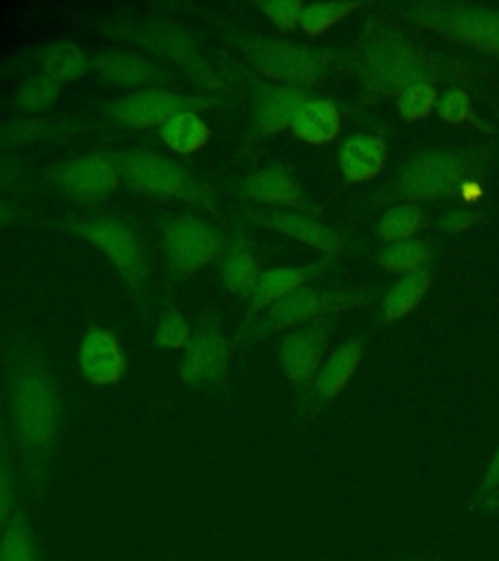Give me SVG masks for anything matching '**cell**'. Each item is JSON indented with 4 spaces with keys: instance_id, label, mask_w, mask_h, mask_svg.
<instances>
[{
    "instance_id": "obj_1",
    "label": "cell",
    "mask_w": 499,
    "mask_h": 561,
    "mask_svg": "<svg viewBox=\"0 0 499 561\" xmlns=\"http://www.w3.org/2000/svg\"><path fill=\"white\" fill-rule=\"evenodd\" d=\"M12 417L18 443L26 458L30 488L44 491L57 440L61 402L49 370L37 360L20 363L12 385Z\"/></svg>"
},
{
    "instance_id": "obj_2",
    "label": "cell",
    "mask_w": 499,
    "mask_h": 561,
    "mask_svg": "<svg viewBox=\"0 0 499 561\" xmlns=\"http://www.w3.org/2000/svg\"><path fill=\"white\" fill-rule=\"evenodd\" d=\"M246 55L263 75L272 79L287 80L297 87L313 84L320 77V57L297 45L260 39L246 45Z\"/></svg>"
},
{
    "instance_id": "obj_3",
    "label": "cell",
    "mask_w": 499,
    "mask_h": 561,
    "mask_svg": "<svg viewBox=\"0 0 499 561\" xmlns=\"http://www.w3.org/2000/svg\"><path fill=\"white\" fill-rule=\"evenodd\" d=\"M233 347L217 330H202L185 345L180 375L185 385L213 390L227 377Z\"/></svg>"
},
{
    "instance_id": "obj_4",
    "label": "cell",
    "mask_w": 499,
    "mask_h": 561,
    "mask_svg": "<svg viewBox=\"0 0 499 561\" xmlns=\"http://www.w3.org/2000/svg\"><path fill=\"white\" fill-rule=\"evenodd\" d=\"M465 175V164L451 154H428L404 170L402 193L413 202H435L453 195Z\"/></svg>"
},
{
    "instance_id": "obj_5",
    "label": "cell",
    "mask_w": 499,
    "mask_h": 561,
    "mask_svg": "<svg viewBox=\"0 0 499 561\" xmlns=\"http://www.w3.org/2000/svg\"><path fill=\"white\" fill-rule=\"evenodd\" d=\"M122 174L129 184L155 195L197 197L200 193L184 168L157 154H129L123 158Z\"/></svg>"
},
{
    "instance_id": "obj_6",
    "label": "cell",
    "mask_w": 499,
    "mask_h": 561,
    "mask_svg": "<svg viewBox=\"0 0 499 561\" xmlns=\"http://www.w3.org/2000/svg\"><path fill=\"white\" fill-rule=\"evenodd\" d=\"M167 252L180 272H200L220 252L215 230L197 219H180L167 230Z\"/></svg>"
},
{
    "instance_id": "obj_7",
    "label": "cell",
    "mask_w": 499,
    "mask_h": 561,
    "mask_svg": "<svg viewBox=\"0 0 499 561\" xmlns=\"http://www.w3.org/2000/svg\"><path fill=\"white\" fill-rule=\"evenodd\" d=\"M328 340L330 335L326 325L316 324L298 328L281 345V367L300 390H307L315 382L325 360Z\"/></svg>"
},
{
    "instance_id": "obj_8",
    "label": "cell",
    "mask_w": 499,
    "mask_h": 561,
    "mask_svg": "<svg viewBox=\"0 0 499 561\" xmlns=\"http://www.w3.org/2000/svg\"><path fill=\"white\" fill-rule=\"evenodd\" d=\"M80 237L87 238L107 260L114 263L123 277L139 285L143 277V257L132 230L110 219L90 220L79 227Z\"/></svg>"
},
{
    "instance_id": "obj_9",
    "label": "cell",
    "mask_w": 499,
    "mask_h": 561,
    "mask_svg": "<svg viewBox=\"0 0 499 561\" xmlns=\"http://www.w3.org/2000/svg\"><path fill=\"white\" fill-rule=\"evenodd\" d=\"M79 365L90 385L115 386L127 375L122 343L110 330H90L80 343Z\"/></svg>"
},
{
    "instance_id": "obj_10",
    "label": "cell",
    "mask_w": 499,
    "mask_h": 561,
    "mask_svg": "<svg viewBox=\"0 0 499 561\" xmlns=\"http://www.w3.org/2000/svg\"><path fill=\"white\" fill-rule=\"evenodd\" d=\"M200 104L202 102L197 100L178 96L174 92H167V90H145L139 94L123 98L120 102L112 104L110 110L120 122L143 129V127L162 125L172 115L188 112Z\"/></svg>"
},
{
    "instance_id": "obj_11",
    "label": "cell",
    "mask_w": 499,
    "mask_h": 561,
    "mask_svg": "<svg viewBox=\"0 0 499 561\" xmlns=\"http://www.w3.org/2000/svg\"><path fill=\"white\" fill-rule=\"evenodd\" d=\"M326 310H330V302L325 297H320L315 290L298 287L287 297L268 307V312L256 325V333L263 335L287 328H300L307 320L322 314Z\"/></svg>"
},
{
    "instance_id": "obj_12",
    "label": "cell",
    "mask_w": 499,
    "mask_h": 561,
    "mask_svg": "<svg viewBox=\"0 0 499 561\" xmlns=\"http://www.w3.org/2000/svg\"><path fill=\"white\" fill-rule=\"evenodd\" d=\"M120 180V172L112 160L104 157H84L70 162L63 170L61 182L79 197H98L112 192Z\"/></svg>"
},
{
    "instance_id": "obj_13",
    "label": "cell",
    "mask_w": 499,
    "mask_h": 561,
    "mask_svg": "<svg viewBox=\"0 0 499 561\" xmlns=\"http://www.w3.org/2000/svg\"><path fill=\"white\" fill-rule=\"evenodd\" d=\"M439 27L463 39L465 44L474 45L478 49L499 53V14L490 12H453L443 14L438 10Z\"/></svg>"
},
{
    "instance_id": "obj_14",
    "label": "cell",
    "mask_w": 499,
    "mask_h": 561,
    "mask_svg": "<svg viewBox=\"0 0 499 561\" xmlns=\"http://www.w3.org/2000/svg\"><path fill=\"white\" fill-rule=\"evenodd\" d=\"M307 104L305 92L297 87L270 88L256 104V122L262 133H277L290 127L298 110Z\"/></svg>"
},
{
    "instance_id": "obj_15",
    "label": "cell",
    "mask_w": 499,
    "mask_h": 561,
    "mask_svg": "<svg viewBox=\"0 0 499 561\" xmlns=\"http://www.w3.org/2000/svg\"><path fill=\"white\" fill-rule=\"evenodd\" d=\"M386 147L373 137H351L343 145L340 167L345 175V185L363 184L373 180L385 164Z\"/></svg>"
},
{
    "instance_id": "obj_16",
    "label": "cell",
    "mask_w": 499,
    "mask_h": 561,
    "mask_svg": "<svg viewBox=\"0 0 499 561\" xmlns=\"http://www.w3.org/2000/svg\"><path fill=\"white\" fill-rule=\"evenodd\" d=\"M265 225L285 237L313 245L322 252L333 254V252H340L342 248V238L338 237L333 230L297 213H283V210L272 213L265 217Z\"/></svg>"
},
{
    "instance_id": "obj_17",
    "label": "cell",
    "mask_w": 499,
    "mask_h": 561,
    "mask_svg": "<svg viewBox=\"0 0 499 561\" xmlns=\"http://www.w3.org/2000/svg\"><path fill=\"white\" fill-rule=\"evenodd\" d=\"M340 114L330 100H313L298 110L293 122V131L308 145H325L340 133Z\"/></svg>"
},
{
    "instance_id": "obj_18",
    "label": "cell",
    "mask_w": 499,
    "mask_h": 561,
    "mask_svg": "<svg viewBox=\"0 0 499 561\" xmlns=\"http://www.w3.org/2000/svg\"><path fill=\"white\" fill-rule=\"evenodd\" d=\"M363 357V345L360 342H350L326 359L325 365L316 375L315 388L322 398H338L350 385L355 370L360 368Z\"/></svg>"
},
{
    "instance_id": "obj_19",
    "label": "cell",
    "mask_w": 499,
    "mask_h": 561,
    "mask_svg": "<svg viewBox=\"0 0 499 561\" xmlns=\"http://www.w3.org/2000/svg\"><path fill=\"white\" fill-rule=\"evenodd\" d=\"M246 195L252 202L268 203L277 207H300L303 195L290 175L280 170H262L252 175L246 184Z\"/></svg>"
},
{
    "instance_id": "obj_20",
    "label": "cell",
    "mask_w": 499,
    "mask_h": 561,
    "mask_svg": "<svg viewBox=\"0 0 499 561\" xmlns=\"http://www.w3.org/2000/svg\"><path fill=\"white\" fill-rule=\"evenodd\" d=\"M97 69L107 82L120 87H139L157 79V69L133 53H104L98 57Z\"/></svg>"
},
{
    "instance_id": "obj_21",
    "label": "cell",
    "mask_w": 499,
    "mask_h": 561,
    "mask_svg": "<svg viewBox=\"0 0 499 561\" xmlns=\"http://www.w3.org/2000/svg\"><path fill=\"white\" fill-rule=\"evenodd\" d=\"M160 135L170 149L180 154L202 150L211 139V129L195 112H180L160 125Z\"/></svg>"
},
{
    "instance_id": "obj_22",
    "label": "cell",
    "mask_w": 499,
    "mask_h": 561,
    "mask_svg": "<svg viewBox=\"0 0 499 561\" xmlns=\"http://www.w3.org/2000/svg\"><path fill=\"white\" fill-rule=\"evenodd\" d=\"M0 561H39L34 526L24 507H18L0 536Z\"/></svg>"
},
{
    "instance_id": "obj_23",
    "label": "cell",
    "mask_w": 499,
    "mask_h": 561,
    "mask_svg": "<svg viewBox=\"0 0 499 561\" xmlns=\"http://www.w3.org/2000/svg\"><path fill=\"white\" fill-rule=\"evenodd\" d=\"M310 277L313 272L300 270V267H277V270L262 273L252 293V305L256 310L272 307L273 302L297 290Z\"/></svg>"
},
{
    "instance_id": "obj_24",
    "label": "cell",
    "mask_w": 499,
    "mask_h": 561,
    "mask_svg": "<svg viewBox=\"0 0 499 561\" xmlns=\"http://www.w3.org/2000/svg\"><path fill=\"white\" fill-rule=\"evenodd\" d=\"M431 273L428 270H418V272L406 275L395 289L388 293L385 298V318L388 322H396L404 316L410 314L413 308L418 307L421 298L426 297V293L431 287Z\"/></svg>"
},
{
    "instance_id": "obj_25",
    "label": "cell",
    "mask_w": 499,
    "mask_h": 561,
    "mask_svg": "<svg viewBox=\"0 0 499 561\" xmlns=\"http://www.w3.org/2000/svg\"><path fill=\"white\" fill-rule=\"evenodd\" d=\"M220 277L228 290L237 295H252L260 277L254 255L250 254L245 245L238 244L230 248L220 265Z\"/></svg>"
},
{
    "instance_id": "obj_26",
    "label": "cell",
    "mask_w": 499,
    "mask_h": 561,
    "mask_svg": "<svg viewBox=\"0 0 499 561\" xmlns=\"http://www.w3.org/2000/svg\"><path fill=\"white\" fill-rule=\"evenodd\" d=\"M45 75L55 82L77 80L87 72L88 59L80 47L69 42L49 45L42 55Z\"/></svg>"
},
{
    "instance_id": "obj_27",
    "label": "cell",
    "mask_w": 499,
    "mask_h": 561,
    "mask_svg": "<svg viewBox=\"0 0 499 561\" xmlns=\"http://www.w3.org/2000/svg\"><path fill=\"white\" fill-rule=\"evenodd\" d=\"M428 245L421 240H400L385 248L378 255V265L390 273L412 272L430 260Z\"/></svg>"
},
{
    "instance_id": "obj_28",
    "label": "cell",
    "mask_w": 499,
    "mask_h": 561,
    "mask_svg": "<svg viewBox=\"0 0 499 561\" xmlns=\"http://www.w3.org/2000/svg\"><path fill=\"white\" fill-rule=\"evenodd\" d=\"M371 79L373 84L385 90L396 92L400 88L408 87L413 80L412 62L406 61L400 55L390 53V57H378L377 61L371 65ZM412 87V84H410Z\"/></svg>"
},
{
    "instance_id": "obj_29",
    "label": "cell",
    "mask_w": 499,
    "mask_h": 561,
    "mask_svg": "<svg viewBox=\"0 0 499 561\" xmlns=\"http://www.w3.org/2000/svg\"><path fill=\"white\" fill-rule=\"evenodd\" d=\"M360 7L358 2H316L308 4L300 12V27L308 35H318L333 26L338 20L348 16L351 10Z\"/></svg>"
},
{
    "instance_id": "obj_30",
    "label": "cell",
    "mask_w": 499,
    "mask_h": 561,
    "mask_svg": "<svg viewBox=\"0 0 499 561\" xmlns=\"http://www.w3.org/2000/svg\"><path fill=\"white\" fill-rule=\"evenodd\" d=\"M426 227V217L421 215L420 209L416 207H396L388 210L383 220H381V237L388 242H400L413 237L416 232H420Z\"/></svg>"
},
{
    "instance_id": "obj_31",
    "label": "cell",
    "mask_w": 499,
    "mask_h": 561,
    "mask_svg": "<svg viewBox=\"0 0 499 561\" xmlns=\"http://www.w3.org/2000/svg\"><path fill=\"white\" fill-rule=\"evenodd\" d=\"M59 98V82L47 75H35L18 88L16 102L27 112H44Z\"/></svg>"
},
{
    "instance_id": "obj_32",
    "label": "cell",
    "mask_w": 499,
    "mask_h": 561,
    "mask_svg": "<svg viewBox=\"0 0 499 561\" xmlns=\"http://www.w3.org/2000/svg\"><path fill=\"white\" fill-rule=\"evenodd\" d=\"M18 511V482L9 450L0 445V536Z\"/></svg>"
},
{
    "instance_id": "obj_33",
    "label": "cell",
    "mask_w": 499,
    "mask_h": 561,
    "mask_svg": "<svg viewBox=\"0 0 499 561\" xmlns=\"http://www.w3.org/2000/svg\"><path fill=\"white\" fill-rule=\"evenodd\" d=\"M435 90L426 82H413L412 87L404 88L402 96L398 102V110L404 119L413 122V119H421L426 115H430L435 104Z\"/></svg>"
},
{
    "instance_id": "obj_34",
    "label": "cell",
    "mask_w": 499,
    "mask_h": 561,
    "mask_svg": "<svg viewBox=\"0 0 499 561\" xmlns=\"http://www.w3.org/2000/svg\"><path fill=\"white\" fill-rule=\"evenodd\" d=\"M192 342V328L180 314H168L157 328V343L162 350H182Z\"/></svg>"
},
{
    "instance_id": "obj_35",
    "label": "cell",
    "mask_w": 499,
    "mask_h": 561,
    "mask_svg": "<svg viewBox=\"0 0 499 561\" xmlns=\"http://www.w3.org/2000/svg\"><path fill=\"white\" fill-rule=\"evenodd\" d=\"M258 9L265 12V16L270 18L283 34H290L300 22V12L305 7L297 0H280V2H262L258 4Z\"/></svg>"
},
{
    "instance_id": "obj_36",
    "label": "cell",
    "mask_w": 499,
    "mask_h": 561,
    "mask_svg": "<svg viewBox=\"0 0 499 561\" xmlns=\"http://www.w3.org/2000/svg\"><path fill=\"white\" fill-rule=\"evenodd\" d=\"M468 94L466 92H449L447 96L441 100L439 104V115L449 123H465L468 117Z\"/></svg>"
},
{
    "instance_id": "obj_37",
    "label": "cell",
    "mask_w": 499,
    "mask_h": 561,
    "mask_svg": "<svg viewBox=\"0 0 499 561\" xmlns=\"http://www.w3.org/2000/svg\"><path fill=\"white\" fill-rule=\"evenodd\" d=\"M499 490V448L496 450V455L491 458L490 466H488V470L484 473L483 483H480V490H478V495H480V500H486V497H490L491 493H496Z\"/></svg>"
},
{
    "instance_id": "obj_38",
    "label": "cell",
    "mask_w": 499,
    "mask_h": 561,
    "mask_svg": "<svg viewBox=\"0 0 499 561\" xmlns=\"http://www.w3.org/2000/svg\"><path fill=\"white\" fill-rule=\"evenodd\" d=\"M474 220H476V215H474V213H468V210H456V213L449 215L447 219H445V228L451 230V232H463L465 228L473 225Z\"/></svg>"
},
{
    "instance_id": "obj_39",
    "label": "cell",
    "mask_w": 499,
    "mask_h": 561,
    "mask_svg": "<svg viewBox=\"0 0 499 561\" xmlns=\"http://www.w3.org/2000/svg\"><path fill=\"white\" fill-rule=\"evenodd\" d=\"M12 220V209L9 203L0 202V228L7 227Z\"/></svg>"
},
{
    "instance_id": "obj_40",
    "label": "cell",
    "mask_w": 499,
    "mask_h": 561,
    "mask_svg": "<svg viewBox=\"0 0 499 561\" xmlns=\"http://www.w3.org/2000/svg\"><path fill=\"white\" fill-rule=\"evenodd\" d=\"M483 507L486 511H499V490L496 493H491L490 497L483 500Z\"/></svg>"
}]
</instances>
